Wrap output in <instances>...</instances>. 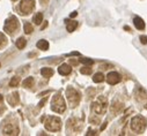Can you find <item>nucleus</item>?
<instances>
[{"label":"nucleus","instance_id":"nucleus-27","mask_svg":"<svg viewBox=\"0 0 147 136\" xmlns=\"http://www.w3.org/2000/svg\"><path fill=\"white\" fill-rule=\"evenodd\" d=\"M47 100H48V98H47V97H45V98H43V99H42V100L40 101V104H38V107H42V106H43V105H44V104L47 103Z\"/></svg>","mask_w":147,"mask_h":136},{"label":"nucleus","instance_id":"nucleus-14","mask_svg":"<svg viewBox=\"0 0 147 136\" xmlns=\"http://www.w3.org/2000/svg\"><path fill=\"white\" fill-rule=\"evenodd\" d=\"M41 74L43 77H51L53 75V71L51 69V68H42L41 69Z\"/></svg>","mask_w":147,"mask_h":136},{"label":"nucleus","instance_id":"nucleus-5","mask_svg":"<svg viewBox=\"0 0 147 136\" xmlns=\"http://www.w3.org/2000/svg\"><path fill=\"white\" fill-rule=\"evenodd\" d=\"M18 29H19V21L15 16H12L8 20H6L5 25H4V30L7 33H9V35H14Z\"/></svg>","mask_w":147,"mask_h":136},{"label":"nucleus","instance_id":"nucleus-13","mask_svg":"<svg viewBox=\"0 0 147 136\" xmlns=\"http://www.w3.org/2000/svg\"><path fill=\"white\" fill-rule=\"evenodd\" d=\"M78 25V22L77 21H67L66 22V28H67V31L68 32H73L74 29L77 28Z\"/></svg>","mask_w":147,"mask_h":136},{"label":"nucleus","instance_id":"nucleus-7","mask_svg":"<svg viewBox=\"0 0 147 136\" xmlns=\"http://www.w3.org/2000/svg\"><path fill=\"white\" fill-rule=\"evenodd\" d=\"M1 129H3V133L6 134V135H18L19 131H20L18 125L8 122V120L4 121V126L1 127Z\"/></svg>","mask_w":147,"mask_h":136},{"label":"nucleus","instance_id":"nucleus-25","mask_svg":"<svg viewBox=\"0 0 147 136\" xmlns=\"http://www.w3.org/2000/svg\"><path fill=\"white\" fill-rule=\"evenodd\" d=\"M89 122H90L92 125H98V123H100V118H97V117H90Z\"/></svg>","mask_w":147,"mask_h":136},{"label":"nucleus","instance_id":"nucleus-21","mask_svg":"<svg viewBox=\"0 0 147 136\" xmlns=\"http://www.w3.org/2000/svg\"><path fill=\"white\" fill-rule=\"evenodd\" d=\"M23 29H24V32L26 33H31L32 31H34V28H32V25L30 24V23H24V27H23Z\"/></svg>","mask_w":147,"mask_h":136},{"label":"nucleus","instance_id":"nucleus-20","mask_svg":"<svg viewBox=\"0 0 147 136\" xmlns=\"http://www.w3.org/2000/svg\"><path fill=\"white\" fill-rule=\"evenodd\" d=\"M6 44H7V38H6V36L4 35V33L0 32V49H1L3 46H5Z\"/></svg>","mask_w":147,"mask_h":136},{"label":"nucleus","instance_id":"nucleus-8","mask_svg":"<svg viewBox=\"0 0 147 136\" xmlns=\"http://www.w3.org/2000/svg\"><path fill=\"white\" fill-rule=\"evenodd\" d=\"M92 110L96 114H103L105 112V110H107V99L105 98H98L97 101L93 103Z\"/></svg>","mask_w":147,"mask_h":136},{"label":"nucleus","instance_id":"nucleus-28","mask_svg":"<svg viewBox=\"0 0 147 136\" xmlns=\"http://www.w3.org/2000/svg\"><path fill=\"white\" fill-rule=\"evenodd\" d=\"M140 42H141L142 44H147V37H146V36H141V37H140Z\"/></svg>","mask_w":147,"mask_h":136},{"label":"nucleus","instance_id":"nucleus-11","mask_svg":"<svg viewBox=\"0 0 147 136\" xmlns=\"http://www.w3.org/2000/svg\"><path fill=\"white\" fill-rule=\"evenodd\" d=\"M71 71H72V67L68 63H63L61 66L58 67V73L60 75H68L71 73Z\"/></svg>","mask_w":147,"mask_h":136},{"label":"nucleus","instance_id":"nucleus-26","mask_svg":"<svg viewBox=\"0 0 147 136\" xmlns=\"http://www.w3.org/2000/svg\"><path fill=\"white\" fill-rule=\"evenodd\" d=\"M80 61L84 63V65H88V66H90V65H93L94 63V61L92 60V59H80Z\"/></svg>","mask_w":147,"mask_h":136},{"label":"nucleus","instance_id":"nucleus-22","mask_svg":"<svg viewBox=\"0 0 147 136\" xmlns=\"http://www.w3.org/2000/svg\"><path fill=\"white\" fill-rule=\"evenodd\" d=\"M19 83H20V77L15 76V77H13V79L11 80L9 85H11V87H13V88H15V87H18V85H19Z\"/></svg>","mask_w":147,"mask_h":136},{"label":"nucleus","instance_id":"nucleus-12","mask_svg":"<svg viewBox=\"0 0 147 136\" xmlns=\"http://www.w3.org/2000/svg\"><path fill=\"white\" fill-rule=\"evenodd\" d=\"M133 23H134V25H136L137 29H139V30H144V29H145V22L142 21V19H140V17H134Z\"/></svg>","mask_w":147,"mask_h":136},{"label":"nucleus","instance_id":"nucleus-30","mask_svg":"<svg viewBox=\"0 0 147 136\" xmlns=\"http://www.w3.org/2000/svg\"><path fill=\"white\" fill-rule=\"evenodd\" d=\"M108 67H111V65H103L102 66V69H108Z\"/></svg>","mask_w":147,"mask_h":136},{"label":"nucleus","instance_id":"nucleus-18","mask_svg":"<svg viewBox=\"0 0 147 136\" xmlns=\"http://www.w3.org/2000/svg\"><path fill=\"white\" fill-rule=\"evenodd\" d=\"M93 81H94L95 83H101V82L104 81V75H103L102 73H96V74L94 75V77H93Z\"/></svg>","mask_w":147,"mask_h":136},{"label":"nucleus","instance_id":"nucleus-3","mask_svg":"<svg viewBox=\"0 0 147 136\" xmlns=\"http://www.w3.org/2000/svg\"><path fill=\"white\" fill-rule=\"evenodd\" d=\"M147 126V120L140 115H137L134 117L132 120H131V129L136 133H141L145 130Z\"/></svg>","mask_w":147,"mask_h":136},{"label":"nucleus","instance_id":"nucleus-15","mask_svg":"<svg viewBox=\"0 0 147 136\" xmlns=\"http://www.w3.org/2000/svg\"><path fill=\"white\" fill-rule=\"evenodd\" d=\"M37 47L40 50H42V51H47L49 49V43L47 41H44V39H41V41L37 42Z\"/></svg>","mask_w":147,"mask_h":136},{"label":"nucleus","instance_id":"nucleus-34","mask_svg":"<svg viewBox=\"0 0 147 136\" xmlns=\"http://www.w3.org/2000/svg\"><path fill=\"white\" fill-rule=\"evenodd\" d=\"M47 25H48V22H45V23H44V24H43V25H42V29H44V28H45V27H47Z\"/></svg>","mask_w":147,"mask_h":136},{"label":"nucleus","instance_id":"nucleus-1","mask_svg":"<svg viewBox=\"0 0 147 136\" xmlns=\"http://www.w3.org/2000/svg\"><path fill=\"white\" fill-rule=\"evenodd\" d=\"M51 109L56 113H64L65 112L66 104H65V100H64L60 92H58L53 96V98L51 100Z\"/></svg>","mask_w":147,"mask_h":136},{"label":"nucleus","instance_id":"nucleus-9","mask_svg":"<svg viewBox=\"0 0 147 136\" xmlns=\"http://www.w3.org/2000/svg\"><path fill=\"white\" fill-rule=\"evenodd\" d=\"M107 82L109 84H111V85H115L117 84L118 82H121V75L116 72H111V73H109L108 76H107Z\"/></svg>","mask_w":147,"mask_h":136},{"label":"nucleus","instance_id":"nucleus-6","mask_svg":"<svg viewBox=\"0 0 147 136\" xmlns=\"http://www.w3.org/2000/svg\"><path fill=\"white\" fill-rule=\"evenodd\" d=\"M35 8V0H22L20 4V12L22 15L30 14Z\"/></svg>","mask_w":147,"mask_h":136},{"label":"nucleus","instance_id":"nucleus-16","mask_svg":"<svg viewBox=\"0 0 147 136\" xmlns=\"http://www.w3.org/2000/svg\"><path fill=\"white\" fill-rule=\"evenodd\" d=\"M42 21H43V14L42 13H36L35 16H34V19H32V22L35 24H41Z\"/></svg>","mask_w":147,"mask_h":136},{"label":"nucleus","instance_id":"nucleus-4","mask_svg":"<svg viewBox=\"0 0 147 136\" xmlns=\"http://www.w3.org/2000/svg\"><path fill=\"white\" fill-rule=\"evenodd\" d=\"M44 126L50 131H58L61 128V120L57 117H48L44 122Z\"/></svg>","mask_w":147,"mask_h":136},{"label":"nucleus","instance_id":"nucleus-35","mask_svg":"<svg viewBox=\"0 0 147 136\" xmlns=\"http://www.w3.org/2000/svg\"><path fill=\"white\" fill-rule=\"evenodd\" d=\"M12 1H18V0H12Z\"/></svg>","mask_w":147,"mask_h":136},{"label":"nucleus","instance_id":"nucleus-10","mask_svg":"<svg viewBox=\"0 0 147 136\" xmlns=\"http://www.w3.org/2000/svg\"><path fill=\"white\" fill-rule=\"evenodd\" d=\"M7 101L9 103V105L16 106V105L19 104V101H20V96H19V93H18V92H14V93L9 95V96L7 97Z\"/></svg>","mask_w":147,"mask_h":136},{"label":"nucleus","instance_id":"nucleus-29","mask_svg":"<svg viewBox=\"0 0 147 136\" xmlns=\"http://www.w3.org/2000/svg\"><path fill=\"white\" fill-rule=\"evenodd\" d=\"M40 1H41V4H42V5H44V6H45V5L49 3V0H40Z\"/></svg>","mask_w":147,"mask_h":136},{"label":"nucleus","instance_id":"nucleus-23","mask_svg":"<svg viewBox=\"0 0 147 136\" xmlns=\"http://www.w3.org/2000/svg\"><path fill=\"white\" fill-rule=\"evenodd\" d=\"M80 72H81V74H84V75H90L92 74V68H89V67H82L81 69H80Z\"/></svg>","mask_w":147,"mask_h":136},{"label":"nucleus","instance_id":"nucleus-2","mask_svg":"<svg viewBox=\"0 0 147 136\" xmlns=\"http://www.w3.org/2000/svg\"><path fill=\"white\" fill-rule=\"evenodd\" d=\"M66 96H67V101H68V104H69L71 107H76V106L79 105L81 96L76 89L68 87L66 89Z\"/></svg>","mask_w":147,"mask_h":136},{"label":"nucleus","instance_id":"nucleus-32","mask_svg":"<svg viewBox=\"0 0 147 136\" xmlns=\"http://www.w3.org/2000/svg\"><path fill=\"white\" fill-rule=\"evenodd\" d=\"M77 14H78L77 12H73V13L71 14V17H76V16H77Z\"/></svg>","mask_w":147,"mask_h":136},{"label":"nucleus","instance_id":"nucleus-31","mask_svg":"<svg viewBox=\"0 0 147 136\" xmlns=\"http://www.w3.org/2000/svg\"><path fill=\"white\" fill-rule=\"evenodd\" d=\"M94 134H96V131H94V130H89L87 133V135H94Z\"/></svg>","mask_w":147,"mask_h":136},{"label":"nucleus","instance_id":"nucleus-17","mask_svg":"<svg viewBox=\"0 0 147 136\" xmlns=\"http://www.w3.org/2000/svg\"><path fill=\"white\" fill-rule=\"evenodd\" d=\"M26 44H27V41H26L23 37H20V38L16 41V47L20 49V50L24 49V47H26Z\"/></svg>","mask_w":147,"mask_h":136},{"label":"nucleus","instance_id":"nucleus-33","mask_svg":"<svg viewBox=\"0 0 147 136\" xmlns=\"http://www.w3.org/2000/svg\"><path fill=\"white\" fill-rule=\"evenodd\" d=\"M3 100H4V97L3 95H0V103H3Z\"/></svg>","mask_w":147,"mask_h":136},{"label":"nucleus","instance_id":"nucleus-24","mask_svg":"<svg viewBox=\"0 0 147 136\" xmlns=\"http://www.w3.org/2000/svg\"><path fill=\"white\" fill-rule=\"evenodd\" d=\"M121 109H122V104H119V103H118V104H114V105L111 106V112H113V113H117Z\"/></svg>","mask_w":147,"mask_h":136},{"label":"nucleus","instance_id":"nucleus-36","mask_svg":"<svg viewBox=\"0 0 147 136\" xmlns=\"http://www.w3.org/2000/svg\"><path fill=\"white\" fill-rule=\"evenodd\" d=\"M0 66H1V63H0Z\"/></svg>","mask_w":147,"mask_h":136},{"label":"nucleus","instance_id":"nucleus-19","mask_svg":"<svg viewBox=\"0 0 147 136\" xmlns=\"http://www.w3.org/2000/svg\"><path fill=\"white\" fill-rule=\"evenodd\" d=\"M22 85H23L24 88H30V87H32V85H34V79H32V77H28V79H26V80L23 81Z\"/></svg>","mask_w":147,"mask_h":136}]
</instances>
